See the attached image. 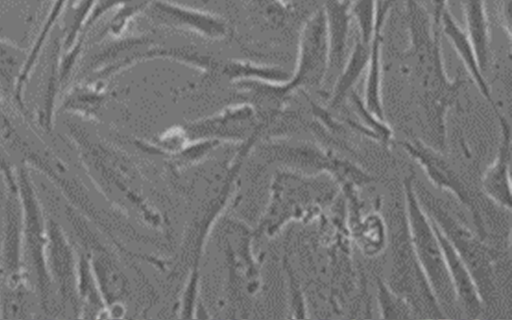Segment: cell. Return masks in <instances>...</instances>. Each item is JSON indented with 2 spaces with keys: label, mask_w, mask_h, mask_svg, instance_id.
<instances>
[{
  "label": "cell",
  "mask_w": 512,
  "mask_h": 320,
  "mask_svg": "<svg viewBox=\"0 0 512 320\" xmlns=\"http://www.w3.org/2000/svg\"><path fill=\"white\" fill-rule=\"evenodd\" d=\"M370 43L355 38L354 45L346 57V60L339 71V75L332 88L329 105L338 107L344 99L352 92L353 87L358 82L360 76L365 72Z\"/></svg>",
  "instance_id": "ac0fdd59"
},
{
  "label": "cell",
  "mask_w": 512,
  "mask_h": 320,
  "mask_svg": "<svg viewBox=\"0 0 512 320\" xmlns=\"http://www.w3.org/2000/svg\"><path fill=\"white\" fill-rule=\"evenodd\" d=\"M433 224L443 251L445 265L455 295L456 304H458L467 318L477 319L482 313L485 304L475 280L452 245L434 222Z\"/></svg>",
  "instance_id": "4fadbf2b"
},
{
  "label": "cell",
  "mask_w": 512,
  "mask_h": 320,
  "mask_svg": "<svg viewBox=\"0 0 512 320\" xmlns=\"http://www.w3.org/2000/svg\"><path fill=\"white\" fill-rule=\"evenodd\" d=\"M499 123V140L494 160L481 178L484 194L499 207L511 210V126L508 119L494 110Z\"/></svg>",
  "instance_id": "8fae6325"
},
{
  "label": "cell",
  "mask_w": 512,
  "mask_h": 320,
  "mask_svg": "<svg viewBox=\"0 0 512 320\" xmlns=\"http://www.w3.org/2000/svg\"><path fill=\"white\" fill-rule=\"evenodd\" d=\"M47 234L46 267L52 289L55 288L65 305L70 304L78 312V258L64 230L52 219L47 220Z\"/></svg>",
  "instance_id": "30bf717a"
},
{
  "label": "cell",
  "mask_w": 512,
  "mask_h": 320,
  "mask_svg": "<svg viewBox=\"0 0 512 320\" xmlns=\"http://www.w3.org/2000/svg\"><path fill=\"white\" fill-rule=\"evenodd\" d=\"M5 187L3 234L0 246V295L31 291L23 256L22 210L15 172L2 159Z\"/></svg>",
  "instance_id": "5b68a950"
},
{
  "label": "cell",
  "mask_w": 512,
  "mask_h": 320,
  "mask_svg": "<svg viewBox=\"0 0 512 320\" xmlns=\"http://www.w3.org/2000/svg\"><path fill=\"white\" fill-rule=\"evenodd\" d=\"M2 185H4V181H3V171H2V159H1V155H0V198H1Z\"/></svg>",
  "instance_id": "603a6c76"
},
{
  "label": "cell",
  "mask_w": 512,
  "mask_h": 320,
  "mask_svg": "<svg viewBox=\"0 0 512 320\" xmlns=\"http://www.w3.org/2000/svg\"><path fill=\"white\" fill-rule=\"evenodd\" d=\"M408 47L405 64L416 90L420 111L429 130L438 131L446 127V117L455 104L463 80L449 77L443 59L440 2L424 3L406 1Z\"/></svg>",
  "instance_id": "6da1fadb"
},
{
  "label": "cell",
  "mask_w": 512,
  "mask_h": 320,
  "mask_svg": "<svg viewBox=\"0 0 512 320\" xmlns=\"http://www.w3.org/2000/svg\"><path fill=\"white\" fill-rule=\"evenodd\" d=\"M350 1L323 3L329 45V72L340 71L347 57L351 23Z\"/></svg>",
  "instance_id": "9a60e30c"
},
{
  "label": "cell",
  "mask_w": 512,
  "mask_h": 320,
  "mask_svg": "<svg viewBox=\"0 0 512 320\" xmlns=\"http://www.w3.org/2000/svg\"><path fill=\"white\" fill-rule=\"evenodd\" d=\"M67 2H54L50 7L41 28L34 38L32 46L23 59L21 68L14 82V95L18 105L24 107V92L30 80L31 74L35 70L39 57L44 50L47 41L52 33L55 25L60 21L65 11Z\"/></svg>",
  "instance_id": "2e32d148"
},
{
  "label": "cell",
  "mask_w": 512,
  "mask_h": 320,
  "mask_svg": "<svg viewBox=\"0 0 512 320\" xmlns=\"http://www.w3.org/2000/svg\"><path fill=\"white\" fill-rule=\"evenodd\" d=\"M376 291L381 318L411 319L415 317L409 302L392 290L382 278H376Z\"/></svg>",
  "instance_id": "d6986e66"
},
{
  "label": "cell",
  "mask_w": 512,
  "mask_h": 320,
  "mask_svg": "<svg viewBox=\"0 0 512 320\" xmlns=\"http://www.w3.org/2000/svg\"><path fill=\"white\" fill-rule=\"evenodd\" d=\"M385 241V223L378 215L367 217L358 233V243L362 251L368 256L377 255L385 247Z\"/></svg>",
  "instance_id": "ffe728a7"
},
{
  "label": "cell",
  "mask_w": 512,
  "mask_h": 320,
  "mask_svg": "<svg viewBox=\"0 0 512 320\" xmlns=\"http://www.w3.org/2000/svg\"><path fill=\"white\" fill-rule=\"evenodd\" d=\"M417 197L430 219L436 224L468 267L484 304L495 291L492 249L476 232L458 221L431 193L415 180Z\"/></svg>",
  "instance_id": "3957f363"
},
{
  "label": "cell",
  "mask_w": 512,
  "mask_h": 320,
  "mask_svg": "<svg viewBox=\"0 0 512 320\" xmlns=\"http://www.w3.org/2000/svg\"><path fill=\"white\" fill-rule=\"evenodd\" d=\"M392 6L393 2L390 1L376 2V25L369 47L362 99L364 107L383 121H385L382 101L383 29Z\"/></svg>",
  "instance_id": "7c38bea8"
},
{
  "label": "cell",
  "mask_w": 512,
  "mask_h": 320,
  "mask_svg": "<svg viewBox=\"0 0 512 320\" xmlns=\"http://www.w3.org/2000/svg\"><path fill=\"white\" fill-rule=\"evenodd\" d=\"M465 20V33L471 43L483 74L491 59V33L485 3L465 1L461 3Z\"/></svg>",
  "instance_id": "e0dca14e"
},
{
  "label": "cell",
  "mask_w": 512,
  "mask_h": 320,
  "mask_svg": "<svg viewBox=\"0 0 512 320\" xmlns=\"http://www.w3.org/2000/svg\"><path fill=\"white\" fill-rule=\"evenodd\" d=\"M439 18L441 33L450 42L481 95L491 105L493 110L497 109L498 107L491 94V88L485 78V74H483L479 67L471 43L464 29L452 14L447 2H440Z\"/></svg>",
  "instance_id": "5bb4252c"
},
{
  "label": "cell",
  "mask_w": 512,
  "mask_h": 320,
  "mask_svg": "<svg viewBox=\"0 0 512 320\" xmlns=\"http://www.w3.org/2000/svg\"><path fill=\"white\" fill-rule=\"evenodd\" d=\"M15 175L22 210L24 266L29 281L33 280L42 308L47 310L52 290L46 267L47 219L28 168L19 167Z\"/></svg>",
  "instance_id": "277c9868"
},
{
  "label": "cell",
  "mask_w": 512,
  "mask_h": 320,
  "mask_svg": "<svg viewBox=\"0 0 512 320\" xmlns=\"http://www.w3.org/2000/svg\"><path fill=\"white\" fill-rule=\"evenodd\" d=\"M498 17L500 19V23L503 26L504 31L506 32L508 39H511V23H512V1H504L500 3Z\"/></svg>",
  "instance_id": "7402d4cb"
},
{
  "label": "cell",
  "mask_w": 512,
  "mask_h": 320,
  "mask_svg": "<svg viewBox=\"0 0 512 320\" xmlns=\"http://www.w3.org/2000/svg\"><path fill=\"white\" fill-rule=\"evenodd\" d=\"M350 14L357 26L356 37L365 43H370L376 25V2H351Z\"/></svg>",
  "instance_id": "44dd1931"
},
{
  "label": "cell",
  "mask_w": 512,
  "mask_h": 320,
  "mask_svg": "<svg viewBox=\"0 0 512 320\" xmlns=\"http://www.w3.org/2000/svg\"><path fill=\"white\" fill-rule=\"evenodd\" d=\"M274 215L278 225L291 218L311 219L328 207L337 195V183L327 174L286 173L278 180Z\"/></svg>",
  "instance_id": "52a82bcc"
},
{
  "label": "cell",
  "mask_w": 512,
  "mask_h": 320,
  "mask_svg": "<svg viewBox=\"0 0 512 320\" xmlns=\"http://www.w3.org/2000/svg\"><path fill=\"white\" fill-rule=\"evenodd\" d=\"M414 172L403 180L404 213L409 240L423 273L439 305L456 304L443 251L435 226L423 209L415 191Z\"/></svg>",
  "instance_id": "7a4b0ae2"
},
{
  "label": "cell",
  "mask_w": 512,
  "mask_h": 320,
  "mask_svg": "<svg viewBox=\"0 0 512 320\" xmlns=\"http://www.w3.org/2000/svg\"><path fill=\"white\" fill-rule=\"evenodd\" d=\"M405 215V213H404ZM391 269L386 283L424 318H445L412 249L406 219L392 236Z\"/></svg>",
  "instance_id": "8992f818"
},
{
  "label": "cell",
  "mask_w": 512,
  "mask_h": 320,
  "mask_svg": "<svg viewBox=\"0 0 512 320\" xmlns=\"http://www.w3.org/2000/svg\"><path fill=\"white\" fill-rule=\"evenodd\" d=\"M401 145L405 152L420 165L434 186L450 192L469 210L476 233L485 239L487 235L485 224L472 193L443 152L418 138L403 141Z\"/></svg>",
  "instance_id": "9c48e42d"
},
{
  "label": "cell",
  "mask_w": 512,
  "mask_h": 320,
  "mask_svg": "<svg viewBox=\"0 0 512 320\" xmlns=\"http://www.w3.org/2000/svg\"><path fill=\"white\" fill-rule=\"evenodd\" d=\"M329 72V45L323 5L304 21L298 42L294 72L287 82L291 90L298 87H317Z\"/></svg>",
  "instance_id": "ba28073f"
}]
</instances>
